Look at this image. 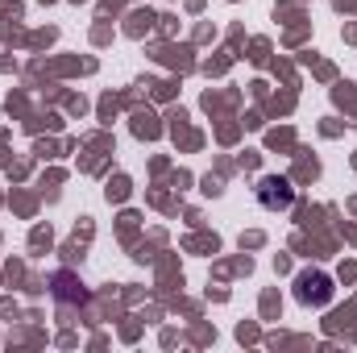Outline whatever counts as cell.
Here are the masks:
<instances>
[{
	"instance_id": "cell-1",
	"label": "cell",
	"mask_w": 357,
	"mask_h": 353,
	"mask_svg": "<svg viewBox=\"0 0 357 353\" xmlns=\"http://www.w3.org/2000/svg\"><path fill=\"white\" fill-rule=\"evenodd\" d=\"M333 295H337V287L324 270H303L295 278V299L307 308H324V303H333Z\"/></svg>"
},
{
	"instance_id": "cell-2",
	"label": "cell",
	"mask_w": 357,
	"mask_h": 353,
	"mask_svg": "<svg viewBox=\"0 0 357 353\" xmlns=\"http://www.w3.org/2000/svg\"><path fill=\"white\" fill-rule=\"evenodd\" d=\"M258 204H262L266 212H287V208L295 204V187H291V179L266 175L262 183H258Z\"/></svg>"
}]
</instances>
